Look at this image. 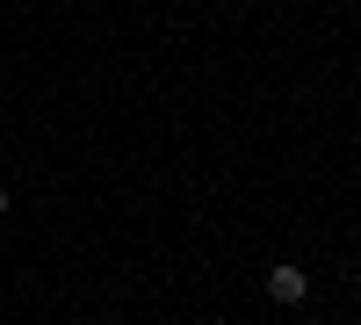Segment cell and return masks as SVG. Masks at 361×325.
<instances>
[{"label":"cell","instance_id":"1","mask_svg":"<svg viewBox=\"0 0 361 325\" xmlns=\"http://www.w3.org/2000/svg\"><path fill=\"white\" fill-rule=\"evenodd\" d=\"M267 297H275V304H304L311 297V275L296 268V260H275V268H267Z\"/></svg>","mask_w":361,"mask_h":325},{"label":"cell","instance_id":"2","mask_svg":"<svg viewBox=\"0 0 361 325\" xmlns=\"http://www.w3.org/2000/svg\"><path fill=\"white\" fill-rule=\"evenodd\" d=\"M8 202H15V195H8V181H0V217H8Z\"/></svg>","mask_w":361,"mask_h":325}]
</instances>
